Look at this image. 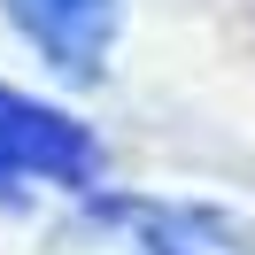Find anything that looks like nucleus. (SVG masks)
<instances>
[{
    "label": "nucleus",
    "mask_w": 255,
    "mask_h": 255,
    "mask_svg": "<svg viewBox=\"0 0 255 255\" xmlns=\"http://www.w3.org/2000/svg\"><path fill=\"white\" fill-rule=\"evenodd\" d=\"M23 178H39V186H93L101 178V147L62 109L23 101V93L0 85V201H16Z\"/></svg>",
    "instance_id": "1"
},
{
    "label": "nucleus",
    "mask_w": 255,
    "mask_h": 255,
    "mask_svg": "<svg viewBox=\"0 0 255 255\" xmlns=\"http://www.w3.org/2000/svg\"><path fill=\"white\" fill-rule=\"evenodd\" d=\"M0 8L62 78H101L124 31V0H0Z\"/></svg>",
    "instance_id": "2"
}]
</instances>
